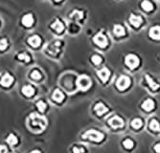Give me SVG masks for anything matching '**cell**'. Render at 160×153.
Wrapping results in <instances>:
<instances>
[{
  "label": "cell",
  "instance_id": "6da1fadb",
  "mask_svg": "<svg viewBox=\"0 0 160 153\" xmlns=\"http://www.w3.org/2000/svg\"><path fill=\"white\" fill-rule=\"evenodd\" d=\"M29 126L31 127V129H33L36 132H40L45 128L47 121L44 117L40 116L39 114L34 113L29 117Z\"/></svg>",
  "mask_w": 160,
  "mask_h": 153
},
{
  "label": "cell",
  "instance_id": "7a4b0ae2",
  "mask_svg": "<svg viewBox=\"0 0 160 153\" xmlns=\"http://www.w3.org/2000/svg\"><path fill=\"white\" fill-rule=\"evenodd\" d=\"M83 139H89L94 142H101L103 139V134L99 132V131L91 129V130H88L87 132L84 133L83 135Z\"/></svg>",
  "mask_w": 160,
  "mask_h": 153
},
{
  "label": "cell",
  "instance_id": "3957f363",
  "mask_svg": "<svg viewBox=\"0 0 160 153\" xmlns=\"http://www.w3.org/2000/svg\"><path fill=\"white\" fill-rule=\"evenodd\" d=\"M77 86L79 89L86 91V90L89 89V87L91 86V80L86 75H81L77 80Z\"/></svg>",
  "mask_w": 160,
  "mask_h": 153
},
{
  "label": "cell",
  "instance_id": "277c9868",
  "mask_svg": "<svg viewBox=\"0 0 160 153\" xmlns=\"http://www.w3.org/2000/svg\"><path fill=\"white\" fill-rule=\"evenodd\" d=\"M125 62L128 67H130V69H134L139 65V58L135 55H128L125 58Z\"/></svg>",
  "mask_w": 160,
  "mask_h": 153
},
{
  "label": "cell",
  "instance_id": "5b68a950",
  "mask_svg": "<svg viewBox=\"0 0 160 153\" xmlns=\"http://www.w3.org/2000/svg\"><path fill=\"white\" fill-rule=\"evenodd\" d=\"M130 84V78H128L127 76H121L117 80L116 82V86L118 87L119 90H125L127 89Z\"/></svg>",
  "mask_w": 160,
  "mask_h": 153
},
{
  "label": "cell",
  "instance_id": "8992f818",
  "mask_svg": "<svg viewBox=\"0 0 160 153\" xmlns=\"http://www.w3.org/2000/svg\"><path fill=\"white\" fill-rule=\"evenodd\" d=\"M94 42L96 43L97 45L100 46V47H106V45H108V39H106V37L103 35L102 33H99L98 35H96L94 36Z\"/></svg>",
  "mask_w": 160,
  "mask_h": 153
},
{
  "label": "cell",
  "instance_id": "52a82bcc",
  "mask_svg": "<svg viewBox=\"0 0 160 153\" xmlns=\"http://www.w3.org/2000/svg\"><path fill=\"white\" fill-rule=\"evenodd\" d=\"M108 123L113 127V128H119V127H122L124 126V121L122 120L120 117L118 116H114L110 118L108 120Z\"/></svg>",
  "mask_w": 160,
  "mask_h": 153
},
{
  "label": "cell",
  "instance_id": "ba28073f",
  "mask_svg": "<svg viewBox=\"0 0 160 153\" xmlns=\"http://www.w3.org/2000/svg\"><path fill=\"white\" fill-rule=\"evenodd\" d=\"M14 82V78L9 73H6L4 76L1 78V80H0V84H1L2 86H5V87H8L10 86L11 84Z\"/></svg>",
  "mask_w": 160,
  "mask_h": 153
},
{
  "label": "cell",
  "instance_id": "9c48e42d",
  "mask_svg": "<svg viewBox=\"0 0 160 153\" xmlns=\"http://www.w3.org/2000/svg\"><path fill=\"white\" fill-rule=\"evenodd\" d=\"M98 76L100 77V79L102 80L103 82H108V80L109 79V76H110V72L108 69V68H103L100 71H98Z\"/></svg>",
  "mask_w": 160,
  "mask_h": 153
},
{
  "label": "cell",
  "instance_id": "30bf717a",
  "mask_svg": "<svg viewBox=\"0 0 160 153\" xmlns=\"http://www.w3.org/2000/svg\"><path fill=\"white\" fill-rule=\"evenodd\" d=\"M149 35L153 39H160V26H154L150 28Z\"/></svg>",
  "mask_w": 160,
  "mask_h": 153
},
{
  "label": "cell",
  "instance_id": "8fae6325",
  "mask_svg": "<svg viewBox=\"0 0 160 153\" xmlns=\"http://www.w3.org/2000/svg\"><path fill=\"white\" fill-rule=\"evenodd\" d=\"M130 22L133 25L134 27H139L141 24H142L143 20L141 16L139 15H135V14H130Z\"/></svg>",
  "mask_w": 160,
  "mask_h": 153
},
{
  "label": "cell",
  "instance_id": "7c38bea8",
  "mask_svg": "<svg viewBox=\"0 0 160 153\" xmlns=\"http://www.w3.org/2000/svg\"><path fill=\"white\" fill-rule=\"evenodd\" d=\"M94 109H95L97 115H99V116H101V115L105 114L106 112H108V108H106L102 102H98V104L95 105Z\"/></svg>",
  "mask_w": 160,
  "mask_h": 153
},
{
  "label": "cell",
  "instance_id": "4fadbf2b",
  "mask_svg": "<svg viewBox=\"0 0 160 153\" xmlns=\"http://www.w3.org/2000/svg\"><path fill=\"white\" fill-rule=\"evenodd\" d=\"M153 107H154V102L150 99H146L142 104V108L146 111H150L152 109H153Z\"/></svg>",
  "mask_w": 160,
  "mask_h": 153
},
{
  "label": "cell",
  "instance_id": "5bb4252c",
  "mask_svg": "<svg viewBox=\"0 0 160 153\" xmlns=\"http://www.w3.org/2000/svg\"><path fill=\"white\" fill-rule=\"evenodd\" d=\"M28 41H29L30 45H32L33 47H37L41 43V39H40V37L39 36H33L32 37H30Z\"/></svg>",
  "mask_w": 160,
  "mask_h": 153
},
{
  "label": "cell",
  "instance_id": "9a60e30c",
  "mask_svg": "<svg viewBox=\"0 0 160 153\" xmlns=\"http://www.w3.org/2000/svg\"><path fill=\"white\" fill-rule=\"evenodd\" d=\"M22 23L26 27L32 26L33 23H34V17H33V15L32 14H26V15H24V17L22 18Z\"/></svg>",
  "mask_w": 160,
  "mask_h": 153
},
{
  "label": "cell",
  "instance_id": "2e32d148",
  "mask_svg": "<svg viewBox=\"0 0 160 153\" xmlns=\"http://www.w3.org/2000/svg\"><path fill=\"white\" fill-rule=\"evenodd\" d=\"M52 28H53V29H54L57 33H61L62 31L64 30L63 24H62V23L61 22V20H59V19H57L54 23L52 24Z\"/></svg>",
  "mask_w": 160,
  "mask_h": 153
},
{
  "label": "cell",
  "instance_id": "e0dca14e",
  "mask_svg": "<svg viewBox=\"0 0 160 153\" xmlns=\"http://www.w3.org/2000/svg\"><path fill=\"white\" fill-rule=\"evenodd\" d=\"M53 99H54L56 102H61L62 99H64V95H63V93L61 91V90L56 89L54 91V94H53Z\"/></svg>",
  "mask_w": 160,
  "mask_h": 153
},
{
  "label": "cell",
  "instance_id": "ac0fdd59",
  "mask_svg": "<svg viewBox=\"0 0 160 153\" xmlns=\"http://www.w3.org/2000/svg\"><path fill=\"white\" fill-rule=\"evenodd\" d=\"M22 92H23V94H24L25 96L31 97V96L34 95V87L31 86V85H25V86L23 87V88H22Z\"/></svg>",
  "mask_w": 160,
  "mask_h": 153
},
{
  "label": "cell",
  "instance_id": "d6986e66",
  "mask_svg": "<svg viewBox=\"0 0 160 153\" xmlns=\"http://www.w3.org/2000/svg\"><path fill=\"white\" fill-rule=\"evenodd\" d=\"M146 80H147V82L149 83V85H150V89H152V90H157L159 88V86H160L159 84L155 83L154 80H153L152 78L149 76V75H147V76H146Z\"/></svg>",
  "mask_w": 160,
  "mask_h": 153
},
{
  "label": "cell",
  "instance_id": "ffe728a7",
  "mask_svg": "<svg viewBox=\"0 0 160 153\" xmlns=\"http://www.w3.org/2000/svg\"><path fill=\"white\" fill-rule=\"evenodd\" d=\"M113 31H114V34L117 36H122L125 35V29L121 25H115Z\"/></svg>",
  "mask_w": 160,
  "mask_h": 153
},
{
  "label": "cell",
  "instance_id": "44dd1931",
  "mask_svg": "<svg viewBox=\"0 0 160 153\" xmlns=\"http://www.w3.org/2000/svg\"><path fill=\"white\" fill-rule=\"evenodd\" d=\"M141 7H142L143 10H145L146 12H150L152 10L153 6L150 1H148V0H144L142 2V4H141Z\"/></svg>",
  "mask_w": 160,
  "mask_h": 153
},
{
  "label": "cell",
  "instance_id": "7402d4cb",
  "mask_svg": "<svg viewBox=\"0 0 160 153\" xmlns=\"http://www.w3.org/2000/svg\"><path fill=\"white\" fill-rule=\"evenodd\" d=\"M150 128L153 130V131H156L158 132L160 130V126H159V123L156 120H152L150 123Z\"/></svg>",
  "mask_w": 160,
  "mask_h": 153
},
{
  "label": "cell",
  "instance_id": "603a6c76",
  "mask_svg": "<svg viewBox=\"0 0 160 153\" xmlns=\"http://www.w3.org/2000/svg\"><path fill=\"white\" fill-rule=\"evenodd\" d=\"M131 126L133 127V128L135 129H139L141 126H142V121L140 120V119H134V120L131 121Z\"/></svg>",
  "mask_w": 160,
  "mask_h": 153
},
{
  "label": "cell",
  "instance_id": "cb8c5ba5",
  "mask_svg": "<svg viewBox=\"0 0 160 153\" xmlns=\"http://www.w3.org/2000/svg\"><path fill=\"white\" fill-rule=\"evenodd\" d=\"M7 142H8V143H10L11 145H14L17 143V138L14 135V134H10L7 138Z\"/></svg>",
  "mask_w": 160,
  "mask_h": 153
},
{
  "label": "cell",
  "instance_id": "d4e9b609",
  "mask_svg": "<svg viewBox=\"0 0 160 153\" xmlns=\"http://www.w3.org/2000/svg\"><path fill=\"white\" fill-rule=\"evenodd\" d=\"M17 58L19 60H23V61H26V62L30 61V57L27 54H25V53H20V54H18Z\"/></svg>",
  "mask_w": 160,
  "mask_h": 153
},
{
  "label": "cell",
  "instance_id": "484cf974",
  "mask_svg": "<svg viewBox=\"0 0 160 153\" xmlns=\"http://www.w3.org/2000/svg\"><path fill=\"white\" fill-rule=\"evenodd\" d=\"M123 145H124V146L127 149H130V148H133V142L131 141L130 139H126V140H125L124 143H123Z\"/></svg>",
  "mask_w": 160,
  "mask_h": 153
},
{
  "label": "cell",
  "instance_id": "4316f807",
  "mask_svg": "<svg viewBox=\"0 0 160 153\" xmlns=\"http://www.w3.org/2000/svg\"><path fill=\"white\" fill-rule=\"evenodd\" d=\"M31 78H32L33 80H39L41 79V75L37 70H34L32 72V74H31Z\"/></svg>",
  "mask_w": 160,
  "mask_h": 153
},
{
  "label": "cell",
  "instance_id": "83f0119b",
  "mask_svg": "<svg viewBox=\"0 0 160 153\" xmlns=\"http://www.w3.org/2000/svg\"><path fill=\"white\" fill-rule=\"evenodd\" d=\"M37 109H39L40 112H43L45 110V108H46V104L44 102L39 101V102H37Z\"/></svg>",
  "mask_w": 160,
  "mask_h": 153
},
{
  "label": "cell",
  "instance_id": "f1b7e54d",
  "mask_svg": "<svg viewBox=\"0 0 160 153\" xmlns=\"http://www.w3.org/2000/svg\"><path fill=\"white\" fill-rule=\"evenodd\" d=\"M71 18H77V19H81L83 17V12L79 11H74L70 15Z\"/></svg>",
  "mask_w": 160,
  "mask_h": 153
},
{
  "label": "cell",
  "instance_id": "f546056e",
  "mask_svg": "<svg viewBox=\"0 0 160 153\" xmlns=\"http://www.w3.org/2000/svg\"><path fill=\"white\" fill-rule=\"evenodd\" d=\"M91 59H92L93 63L96 64V65H99V64L102 62V58H101V57H100V56H98V55H94Z\"/></svg>",
  "mask_w": 160,
  "mask_h": 153
},
{
  "label": "cell",
  "instance_id": "4dcf8cb0",
  "mask_svg": "<svg viewBox=\"0 0 160 153\" xmlns=\"http://www.w3.org/2000/svg\"><path fill=\"white\" fill-rule=\"evenodd\" d=\"M7 46H8L7 39H5V38L0 39V50H5L7 48Z\"/></svg>",
  "mask_w": 160,
  "mask_h": 153
},
{
  "label": "cell",
  "instance_id": "1f68e13d",
  "mask_svg": "<svg viewBox=\"0 0 160 153\" xmlns=\"http://www.w3.org/2000/svg\"><path fill=\"white\" fill-rule=\"evenodd\" d=\"M84 150L83 148H76V146H75V148H73V153H83Z\"/></svg>",
  "mask_w": 160,
  "mask_h": 153
},
{
  "label": "cell",
  "instance_id": "d6a6232c",
  "mask_svg": "<svg viewBox=\"0 0 160 153\" xmlns=\"http://www.w3.org/2000/svg\"><path fill=\"white\" fill-rule=\"evenodd\" d=\"M8 149L5 145H0V153H7Z\"/></svg>",
  "mask_w": 160,
  "mask_h": 153
},
{
  "label": "cell",
  "instance_id": "836d02e7",
  "mask_svg": "<svg viewBox=\"0 0 160 153\" xmlns=\"http://www.w3.org/2000/svg\"><path fill=\"white\" fill-rule=\"evenodd\" d=\"M154 150L157 153H160V143H157V145H154Z\"/></svg>",
  "mask_w": 160,
  "mask_h": 153
},
{
  "label": "cell",
  "instance_id": "e575fe53",
  "mask_svg": "<svg viewBox=\"0 0 160 153\" xmlns=\"http://www.w3.org/2000/svg\"><path fill=\"white\" fill-rule=\"evenodd\" d=\"M31 153H40V151L39 150H33Z\"/></svg>",
  "mask_w": 160,
  "mask_h": 153
},
{
  "label": "cell",
  "instance_id": "d590c367",
  "mask_svg": "<svg viewBox=\"0 0 160 153\" xmlns=\"http://www.w3.org/2000/svg\"><path fill=\"white\" fill-rule=\"evenodd\" d=\"M55 1H57V2H59V1H61V0H55Z\"/></svg>",
  "mask_w": 160,
  "mask_h": 153
},
{
  "label": "cell",
  "instance_id": "8d00e7d4",
  "mask_svg": "<svg viewBox=\"0 0 160 153\" xmlns=\"http://www.w3.org/2000/svg\"><path fill=\"white\" fill-rule=\"evenodd\" d=\"M12 153H15V152H12Z\"/></svg>",
  "mask_w": 160,
  "mask_h": 153
}]
</instances>
